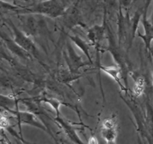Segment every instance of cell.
I'll return each instance as SVG.
<instances>
[{
    "label": "cell",
    "instance_id": "6da1fadb",
    "mask_svg": "<svg viewBox=\"0 0 153 144\" xmlns=\"http://www.w3.org/2000/svg\"><path fill=\"white\" fill-rule=\"evenodd\" d=\"M7 10L16 11L17 13H30L44 14L50 17L56 18L65 14V8L58 0H43L36 4L26 6H14L5 3V6L2 5Z\"/></svg>",
    "mask_w": 153,
    "mask_h": 144
},
{
    "label": "cell",
    "instance_id": "7a4b0ae2",
    "mask_svg": "<svg viewBox=\"0 0 153 144\" xmlns=\"http://www.w3.org/2000/svg\"><path fill=\"white\" fill-rule=\"evenodd\" d=\"M10 25L11 26V27L13 28V33H14V41L19 45V46L24 49L25 50H26L27 52H31L34 55H37L38 54L37 52V49L35 46L34 44L31 41V39L28 37L25 36L22 32L19 31V29H17L16 26L13 25V23L10 21Z\"/></svg>",
    "mask_w": 153,
    "mask_h": 144
},
{
    "label": "cell",
    "instance_id": "3957f363",
    "mask_svg": "<svg viewBox=\"0 0 153 144\" xmlns=\"http://www.w3.org/2000/svg\"><path fill=\"white\" fill-rule=\"evenodd\" d=\"M67 48H68V52H69V58L67 60L69 66L70 68V71L71 73H76L79 68L82 66L87 64V63L82 62L81 61V58L76 55L75 51L73 50V47L70 46V44H67Z\"/></svg>",
    "mask_w": 153,
    "mask_h": 144
},
{
    "label": "cell",
    "instance_id": "277c9868",
    "mask_svg": "<svg viewBox=\"0 0 153 144\" xmlns=\"http://www.w3.org/2000/svg\"><path fill=\"white\" fill-rule=\"evenodd\" d=\"M99 67H100V68L102 70H103V71L105 72L106 74L110 75L111 77H113V79H114L115 81L117 82L118 84L120 86L121 88H123V89L125 88L123 86V84L121 83L120 80V77H119V74H120V68H116V67H111V66H110V67H105V66L100 65Z\"/></svg>",
    "mask_w": 153,
    "mask_h": 144
},
{
    "label": "cell",
    "instance_id": "5b68a950",
    "mask_svg": "<svg viewBox=\"0 0 153 144\" xmlns=\"http://www.w3.org/2000/svg\"><path fill=\"white\" fill-rule=\"evenodd\" d=\"M70 39H71V40H73V41L74 42L76 45H77V46H79V47L80 48V49L82 50L84 52H85V55L87 56V57H88V58H89L90 61L91 62V56H90V52H89V50H90L89 45H88L86 42L84 41L82 38H80L77 35L73 36V37H72V36H70Z\"/></svg>",
    "mask_w": 153,
    "mask_h": 144
},
{
    "label": "cell",
    "instance_id": "8992f818",
    "mask_svg": "<svg viewBox=\"0 0 153 144\" xmlns=\"http://www.w3.org/2000/svg\"><path fill=\"white\" fill-rule=\"evenodd\" d=\"M145 89V79L143 76H137L135 80V84L133 88V92L134 95L140 97L143 94Z\"/></svg>",
    "mask_w": 153,
    "mask_h": 144
},
{
    "label": "cell",
    "instance_id": "52a82bcc",
    "mask_svg": "<svg viewBox=\"0 0 153 144\" xmlns=\"http://www.w3.org/2000/svg\"><path fill=\"white\" fill-rule=\"evenodd\" d=\"M102 136L107 141H114L116 137V130L115 128L108 129L102 128Z\"/></svg>",
    "mask_w": 153,
    "mask_h": 144
},
{
    "label": "cell",
    "instance_id": "ba28073f",
    "mask_svg": "<svg viewBox=\"0 0 153 144\" xmlns=\"http://www.w3.org/2000/svg\"><path fill=\"white\" fill-rule=\"evenodd\" d=\"M102 126V128H115V126H116V120H115V118H113V117L106 118V119H105V121L103 122Z\"/></svg>",
    "mask_w": 153,
    "mask_h": 144
},
{
    "label": "cell",
    "instance_id": "9c48e42d",
    "mask_svg": "<svg viewBox=\"0 0 153 144\" xmlns=\"http://www.w3.org/2000/svg\"><path fill=\"white\" fill-rule=\"evenodd\" d=\"M120 4L123 7H128L132 3V0H119Z\"/></svg>",
    "mask_w": 153,
    "mask_h": 144
},
{
    "label": "cell",
    "instance_id": "30bf717a",
    "mask_svg": "<svg viewBox=\"0 0 153 144\" xmlns=\"http://www.w3.org/2000/svg\"><path fill=\"white\" fill-rule=\"evenodd\" d=\"M8 125V121H7L6 116H1V128H6Z\"/></svg>",
    "mask_w": 153,
    "mask_h": 144
},
{
    "label": "cell",
    "instance_id": "8fae6325",
    "mask_svg": "<svg viewBox=\"0 0 153 144\" xmlns=\"http://www.w3.org/2000/svg\"><path fill=\"white\" fill-rule=\"evenodd\" d=\"M89 144H98V140H97V138L91 137L89 141Z\"/></svg>",
    "mask_w": 153,
    "mask_h": 144
},
{
    "label": "cell",
    "instance_id": "7c38bea8",
    "mask_svg": "<svg viewBox=\"0 0 153 144\" xmlns=\"http://www.w3.org/2000/svg\"><path fill=\"white\" fill-rule=\"evenodd\" d=\"M150 22H152V24L153 25V9H152V15H151V18H150Z\"/></svg>",
    "mask_w": 153,
    "mask_h": 144
},
{
    "label": "cell",
    "instance_id": "4fadbf2b",
    "mask_svg": "<svg viewBox=\"0 0 153 144\" xmlns=\"http://www.w3.org/2000/svg\"><path fill=\"white\" fill-rule=\"evenodd\" d=\"M107 144H115V143L114 141H108V142Z\"/></svg>",
    "mask_w": 153,
    "mask_h": 144
}]
</instances>
